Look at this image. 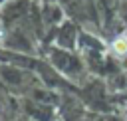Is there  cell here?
<instances>
[{
    "label": "cell",
    "mask_w": 127,
    "mask_h": 121,
    "mask_svg": "<svg viewBox=\"0 0 127 121\" xmlns=\"http://www.w3.org/2000/svg\"><path fill=\"white\" fill-rule=\"evenodd\" d=\"M111 50L117 56H127V36H117L111 44Z\"/></svg>",
    "instance_id": "obj_1"
}]
</instances>
